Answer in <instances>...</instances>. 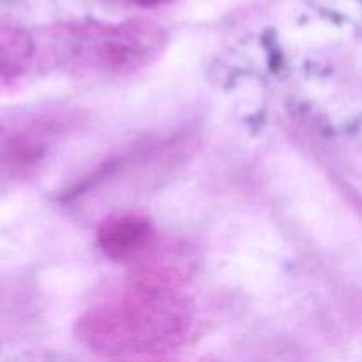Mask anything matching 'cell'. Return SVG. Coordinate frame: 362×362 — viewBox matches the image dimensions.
<instances>
[{
	"instance_id": "5b68a950",
	"label": "cell",
	"mask_w": 362,
	"mask_h": 362,
	"mask_svg": "<svg viewBox=\"0 0 362 362\" xmlns=\"http://www.w3.org/2000/svg\"><path fill=\"white\" fill-rule=\"evenodd\" d=\"M35 41L27 30L9 23H0V83L14 80L30 64Z\"/></svg>"
},
{
	"instance_id": "277c9868",
	"label": "cell",
	"mask_w": 362,
	"mask_h": 362,
	"mask_svg": "<svg viewBox=\"0 0 362 362\" xmlns=\"http://www.w3.org/2000/svg\"><path fill=\"white\" fill-rule=\"evenodd\" d=\"M98 244L110 260L134 264L158 244V232L147 216L113 214L98 226Z\"/></svg>"
},
{
	"instance_id": "7a4b0ae2",
	"label": "cell",
	"mask_w": 362,
	"mask_h": 362,
	"mask_svg": "<svg viewBox=\"0 0 362 362\" xmlns=\"http://www.w3.org/2000/svg\"><path fill=\"white\" fill-rule=\"evenodd\" d=\"M165 28L145 18L99 23L76 21L49 28L46 55L78 74L124 76L151 66L166 48Z\"/></svg>"
},
{
	"instance_id": "6da1fadb",
	"label": "cell",
	"mask_w": 362,
	"mask_h": 362,
	"mask_svg": "<svg viewBox=\"0 0 362 362\" xmlns=\"http://www.w3.org/2000/svg\"><path fill=\"white\" fill-rule=\"evenodd\" d=\"M193 325V308L177 286L134 281L117 299L76 322V338L103 357L161 356L177 350Z\"/></svg>"
},
{
	"instance_id": "8992f818",
	"label": "cell",
	"mask_w": 362,
	"mask_h": 362,
	"mask_svg": "<svg viewBox=\"0 0 362 362\" xmlns=\"http://www.w3.org/2000/svg\"><path fill=\"white\" fill-rule=\"evenodd\" d=\"M133 2L141 7H156V6H161V4L170 2V0H133Z\"/></svg>"
},
{
	"instance_id": "3957f363",
	"label": "cell",
	"mask_w": 362,
	"mask_h": 362,
	"mask_svg": "<svg viewBox=\"0 0 362 362\" xmlns=\"http://www.w3.org/2000/svg\"><path fill=\"white\" fill-rule=\"evenodd\" d=\"M59 120L35 119L9 124L0 129V172L25 175L32 172L48 152Z\"/></svg>"
}]
</instances>
